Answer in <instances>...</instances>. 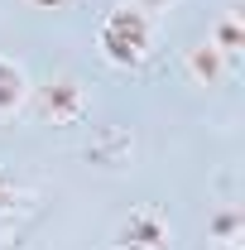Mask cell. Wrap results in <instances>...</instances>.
Instances as JSON below:
<instances>
[{"mask_svg":"<svg viewBox=\"0 0 245 250\" xmlns=\"http://www.w3.org/2000/svg\"><path fill=\"white\" fill-rule=\"evenodd\" d=\"M96 48L111 67H144L154 53V24L149 15H140L135 5H116L106 10L101 29H96Z\"/></svg>","mask_w":245,"mask_h":250,"instance_id":"1","label":"cell"},{"mask_svg":"<svg viewBox=\"0 0 245 250\" xmlns=\"http://www.w3.org/2000/svg\"><path fill=\"white\" fill-rule=\"evenodd\" d=\"M34 111H39L48 125H77V121H87L92 96H87V87H82L77 77H67V72H62V77H53V82H43V87H39Z\"/></svg>","mask_w":245,"mask_h":250,"instance_id":"2","label":"cell"},{"mask_svg":"<svg viewBox=\"0 0 245 250\" xmlns=\"http://www.w3.org/2000/svg\"><path fill=\"white\" fill-rule=\"evenodd\" d=\"M111 246L116 250H173V226L159 207H135L130 217H121Z\"/></svg>","mask_w":245,"mask_h":250,"instance_id":"3","label":"cell"},{"mask_svg":"<svg viewBox=\"0 0 245 250\" xmlns=\"http://www.w3.org/2000/svg\"><path fill=\"white\" fill-rule=\"evenodd\" d=\"M183 72H187V82H192V87H216V82H221V77H231L236 67L221 58L207 39H197V43L183 53Z\"/></svg>","mask_w":245,"mask_h":250,"instance_id":"4","label":"cell"},{"mask_svg":"<svg viewBox=\"0 0 245 250\" xmlns=\"http://www.w3.org/2000/svg\"><path fill=\"white\" fill-rule=\"evenodd\" d=\"M207 43H212V48L231 62V67L241 62V48H245V10H241V5H231V10L216 20V29L207 34Z\"/></svg>","mask_w":245,"mask_h":250,"instance_id":"5","label":"cell"},{"mask_svg":"<svg viewBox=\"0 0 245 250\" xmlns=\"http://www.w3.org/2000/svg\"><path fill=\"white\" fill-rule=\"evenodd\" d=\"M24 101H29V77H24V67L15 58H0V121L15 116Z\"/></svg>","mask_w":245,"mask_h":250,"instance_id":"6","label":"cell"},{"mask_svg":"<svg viewBox=\"0 0 245 250\" xmlns=\"http://www.w3.org/2000/svg\"><path fill=\"white\" fill-rule=\"evenodd\" d=\"M207 250H245V221L241 212H216L212 226H207Z\"/></svg>","mask_w":245,"mask_h":250,"instance_id":"7","label":"cell"},{"mask_svg":"<svg viewBox=\"0 0 245 250\" xmlns=\"http://www.w3.org/2000/svg\"><path fill=\"white\" fill-rule=\"evenodd\" d=\"M24 202H29V192L15 183V178H5V173H0V221H5V217H15Z\"/></svg>","mask_w":245,"mask_h":250,"instance_id":"8","label":"cell"},{"mask_svg":"<svg viewBox=\"0 0 245 250\" xmlns=\"http://www.w3.org/2000/svg\"><path fill=\"white\" fill-rule=\"evenodd\" d=\"M125 5H135L140 15H168V10H173L178 0H125Z\"/></svg>","mask_w":245,"mask_h":250,"instance_id":"9","label":"cell"},{"mask_svg":"<svg viewBox=\"0 0 245 250\" xmlns=\"http://www.w3.org/2000/svg\"><path fill=\"white\" fill-rule=\"evenodd\" d=\"M34 10H67V5H72V0H29Z\"/></svg>","mask_w":245,"mask_h":250,"instance_id":"10","label":"cell"}]
</instances>
